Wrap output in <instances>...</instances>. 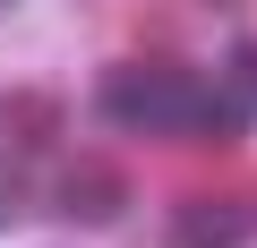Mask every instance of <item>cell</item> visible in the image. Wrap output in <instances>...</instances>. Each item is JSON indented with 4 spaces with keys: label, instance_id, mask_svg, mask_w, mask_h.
Instances as JSON below:
<instances>
[{
    "label": "cell",
    "instance_id": "obj_1",
    "mask_svg": "<svg viewBox=\"0 0 257 248\" xmlns=\"http://www.w3.org/2000/svg\"><path fill=\"white\" fill-rule=\"evenodd\" d=\"M94 111L120 120V129H163V137H231L240 129V103L197 77V69H172V60H120L94 77Z\"/></svg>",
    "mask_w": 257,
    "mask_h": 248
},
{
    "label": "cell",
    "instance_id": "obj_2",
    "mask_svg": "<svg viewBox=\"0 0 257 248\" xmlns=\"http://www.w3.org/2000/svg\"><path fill=\"white\" fill-rule=\"evenodd\" d=\"M163 239L172 248H248L257 239V205L248 197H189V205H172Z\"/></svg>",
    "mask_w": 257,
    "mask_h": 248
},
{
    "label": "cell",
    "instance_id": "obj_3",
    "mask_svg": "<svg viewBox=\"0 0 257 248\" xmlns=\"http://www.w3.org/2000/svg\"><path fill=\"white\" fill-rule=\"evenodd\" d=\"M52 214H60V222H86V231H94V222H120V214H128V180H120L111 163H69V171L52 180Z\"/></svg>",
    "mask_w": 257,
    "mask_h": 248
},
{
    "label": "cell",
    "instance_id": "obj_4",
    "mask_svg": "<svg viewBox=\"0 0 257 248\" xmlns=\"http://www.w3.org/2000/svg\"><path fill=\"white\" fill-rule=\"evenodd\" d=\"M60 94H43V86H9L0 94V146L9 154H52L60 146Z\"/></svg>",
    "mask_w": 257,
    "mask_h": 248
},
{
    "label": "cell",
    "instance_id": "obj_5",
    "mask_svg": "<svg viewBox=\"0 0 257 248\" xmlns=\"http://www.w3.org/2000/svg\"><path fill=\"white\" fill-rule=\"evenodd\" d=\"M35 214V180H26V154H9L0 146V231L9 222H26Z\"/></svg>",
    "mask_w": 257,
    "mask_h": 248
}]
</instances>
